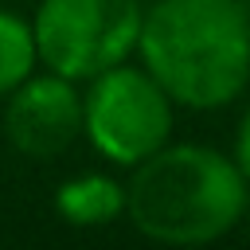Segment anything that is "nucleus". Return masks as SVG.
<instances>
[{
    "mask_svg": "<svg viewBox=\"0 0 250 250\" xmlns=\"http://www.w3.org/2000/svg\"><path fill=\"white\" fill-rule=\"evenodd\" d=\"M137 59L184 109H223L250 82L246 0L145 4Z\"/></svg>",
    "mask_w": 250,
    "mask_h": 250,
    "instance_id": "nucleus-1",
    "label": "nucleus"
},
{
    "mask_svg": "<svg viewBox=\"0 0 250 250\" xmlns=\"http://www.w3.org/2000/svg\"><path fill=\"white\" fill-rule=\"evenodd\" d=\"M125 191V219L164 246L215 242L246 219L250 203V180L238 172L234 156L191 141H168L141 160Z\"/></svg>",
    "mask_w": 250,
    "mask_h": 250,
    "instance_id": "nucleus-2",
    "label": "nucleus"
},
{
    "mask_svg": "<svg viewBox=\"0 0 250 250\" xmlns=\"http://www.w3.org/2000/svg\"><path fill=\"white\" fill-rule=\"evenodd\" d=\"M172 121L176 102L145 62L129 59L82 82V137L117 168H137L164 148L172 141Z\"/></svg>",
    "mask_w": 250,
    "mask_h": 250,
    "instance_id": "nucleus-3",
    "label": "nucleus"
},
{
    "mask_svg": "<svg viewBox=\"0 0 250 250\" xmlns=\"http://www.w3.org/2000/svg\"><path fill=\"white\" fill-rule=\"evenodd\" d=\"M141 0H39L31 16L39 62L74 82L129 62L141 43Z\"/></svg>",
    "mask_w": 250,
    "mask_h": 250,
    "instance_id": "nucleus-4",
    "label": "nucleus"
},
{
    "mask_svg": "<svg viewBox=\"0 0 250 250\" xmlns=\"http://www.w3.org/2000/svg\"><path fill=\"white\" fill-rule=\"evenodd\" d=\"M82 82L43 70L4 98V137L27 160L62 156L82 137Z\"/></svg>",
    "mask_w": 250,
    "mask_h": 250,
    "instance_id": "nucleus-5",
    "label": "nucleus"
},
{
    "mask_svg": "<svg viewBox=\"0 0 250 250\" xmlns=\"http://www.w3.org/2000/svg\"><path fill=\"white\" fill-rule=\"evenodd\" d=\"M125 207H129V191L109 172H78L55 188V215L78 230L117 223L125 219Z\"/></svg>",
    "mask_w": 250,
    "mask_h": 250,
    "instance_id": "nucleus-6",
    "label": "nucleus"
},
{
    "mask_svg": "<svg viewBox=\"0 0 250 250\" xmlns=\"http://www.w3.org/2000/svg\"><path fill=\"white\" fill-rule=\"evenodd\" d=\"M39 66V43L31 20L0 8V98H8Z\"/></svg>",
    "mask_w": 250,
    "mask_h": 250,
    "instance_id": "nucleus-7",
    "label": "nucleus"
},
{
    "mask_svg": "<svg viewBox=\"0 0 250 250\" xmlns=\"http://www.w3.org/2000/svg\"><path fill=\"white\" fill-rule=\"evenodd\" d=\"M238 172L250 180V105L242 109V121H238V133H234V148H230Z\"/></svg>",
    "mask_w": 250,
    "mask_h": 250,
    "instance_id": "nucleus-8",
    "label": "nucleus"
},
{
    "mask_svg": "<svg viewBox=\"0 0 250 250\" xmlns=\"http://www.w3.org/2000/svg\"><path fill=\"white\" fill-rule=\"evenodd\" d=\"M242 223H246V227H250V203H246V219H242Z\"/></svg>",
    "mask_w": 250,
    "mask_h": 250,
    "instance_id": "nucleus-9",
    "label": "nucleus"
}]
</instances>
